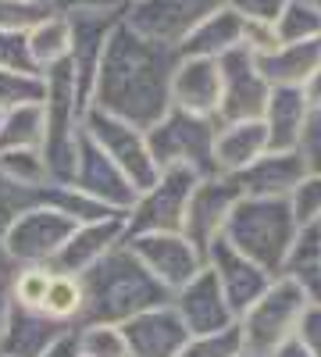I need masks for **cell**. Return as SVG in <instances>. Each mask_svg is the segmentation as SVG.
<instances>
[{"mask_svg":"<svg viewBox=\"0 0 321 357\" xmlns=\"http://www.w3.org/2000/svg\"><path fill=\"white\" fill-rule=\"evenodd\" d=\"M175 65H179V47L147 40L118 22L104 47L90 107L107 111L147 132L171 111Z\"/></svg>","mask_w":321,"mask_h":357,"instance_id":"1","label":"cell"},{"mask_svg":"<svg viewBox=\"0 0 321 357\" xmlns=\"http://www.w3.org/2000/svg\"><path fill=\"white\" fill-rule=\"evenodd\" d=\"M82 296H86V318H90L93 325L104 321H129L143 311L150 307H161L168 289L147 272V264H143L132 247H114L107 250L90 272H86L82 279Z\"/></svg>","mask_w":321,"mask_h":357,"instance_id":"2","label":"cell"},{"mask_svg":"<svg viewBox=\"0 0 321 357\" xmlns=\"http://www.w3.org/2000/svg\"><path fill=\"white\" fill-rule=\"evenodd\" d=\"M297 218L289 197H243L221 229V236L236 247L243 257L260 264L275 279L282 272V264L297 243Z\"/></svg>","mask_w":321,"mask_h":357,"instance_id":"3","label":"cell"},{"mask_svg":"<svg viewBox=\"0 0 321 357\" xmlns=\"http://www.w3.org/2000/svg\"><path fill=\"white\" fill-rule=\"evenodd\" d=\"M214 139H218V122L214 118H200L189 111L171 107L154 129H147V146L157 168H193L200 178L218 175L214 168Z\"/></svg>","mask_w":321,"mask_h":357,"instance_id":"4","label":"cell"},{"mask_svg":"<svg viewBox=\"0 0 321 357\" xmlns=\"http://www.w3.org/2000/svg\"><path fill=\"white\" fill-rule=\"evenodd\" d=\"M307 293L289 282L285 275L275 279L268 286V293L243 314L240 321V333H243V350L257 354V357H272L285 340L297 336V325L307 311Z\"/></svg>","mask_w":321,"mask_h":357,"instance_id":"5","label":"cell"},{"mask_svg":"<svg viewBox=\"0 0 321 357\" xmlns=\"http://www.w3.org/2000/svg\"><path fill=\"white\" fill-rule=\"evenodd\" d=\"M82 129H86V136H90L114 165L122 168V175L132 183L136 193H147L161 178V168L150 158V146H147L143 129L122 122V118H114L107 111H97V107H90V111L82 114Z\"/></svg>","mask_w":321,"mask_h":357,"instance_id":"6","label":"cell"},{"mask_svg":"<svg viewBox=\"0 0 321 357\" xmlns=\"http://www.w3.org/2000/svg\"><path fill=\"white\" fill-rule=\"evenodd\" d=\"M200 183V175L193 168H164L161 178L136 197V207L132 215L125 218V229L136 232V236H147V232H182V222H186V204L193 197Z\"/></svg>","mask_w":321,"mask_h":357,"instance_id":"7","label":"cell"},{"mask_svg":"<svg viewBox=\"0 0 321 357\" xmlns=\"http://www.w3.org/2000/svg\"><path fill=\"white\" fill-rule=\"evenodd\" d=\"M218 72H221V104L214 122L232 126V122H250V118H265L272 86L265 82L257 68V57L246 47H232L218 57Z\"/></svg>","mask_w":321,"mask_h":357,"instance_id":"8","label":"cell"},{"mask_svg":"<svg viewBox=\"0 0 321 357\" xmlns=\"http://www.w3.org/2000/svg\"><path fill=\"white\" fill-rule=\"evenodd\" d=\"M221 8L225 0H136L125 8L122 22L147 40L179 47L203 18H211Z\"/></svg>","mask_w":321,"mask_h":357,"instance_id":"9","label":"cell"},{"mask_svg":"<svg viewBox=\"0 0 321 357\" xmlns=\"http://www.w3.org/2000/svg\"><path fill=\"white\" fill-rule=\"evenodd\" d=\"M129 247L164 289H182L208 268L203 250H196L182 232H147L136 236Z\"/></svg>","mask_w":321,"mask_h":357,"instance_id":"10","label":"cell"},{"mask_svg":"<svg viewBox=\"0 0 321 357\" xmlns=\"http://www.w3.org/2000/svg\"><path fill=\"white\" fill-rule=\"evenodd\" d=\"M243 200L240 186L232 183V175H211V178H200L189 204H186V222H182V236L208 254V247L221 236L232 207Z\"/></svg>","mask_w":321,"mask_h":357,"instance_id":"11","label":"cell"},{"mask_svg":"<svg viewBox=\"0 0 321 357\" xmlns=\"http://www.w3.org/2000/svg\"><path fill=\"white\" fill-rule=\"evenodd\" d=\"M79 229L75 218H68L65 211L57 207H33L11 222L4 243H8V254L18 257V261H54L61 254V247L72 240V232Z\"/></svg>","mask_w":321,"mask_h":357,"instance_id":"12","label":"cell"},{"mask_svg":"<svg viewBox=\"0 0 321 357\" xmlns=\"http://www.w3.org/2000/svg\"><path fill=\"white\" fill-rule=\"evenodd\" d=\"M208 257H211V272L218 275V286H221V293H225V301H228V307H232V314H246L260 296L268 293V286L275 282L265 268L260 264H253L250 257H243L236 247H232L225 236H218V240L208 247Z\"/></svg>","mask_w":321,"mask_h":357,"instance_id":"13","label":"cell"},{"mask_svg":"<svg viewBox=\"0 0 321 357\" xmlns=\"http://www.w3.org/2000/svg\"><path fill=\"white\" fill-rule=\"evenodd\" d=\"M129 357H179L182 347L193 340L182 314L175 307H150L122 325Z\"/></svg>","mask_w":321,"mask_h":357,"instance_id":"14","label":"cell"},{"mask_svg":"<svg viewBox=\"0 0 321 357\" xmlns=\"http://www.w3.org/2000/svg\"><path fill=\"white\" fill-rule=\"evenodd\" d=\"M75 186L82 190V193H90V197H97L100 204H107V207H114V211H125V207H132L136 204V190H132V183L122 175V168L114 165L100 146L86 136V129H82V136H79V168H75Z\"/></svg>","mask_w":321,"mask_h":357,"instance_id":"15","label":"cell"},{"mask_svg":"<svg viewBox=\"0 0 321 357\" xmlns=\"http://www.w3.org/2000/svg\"><path fill=\"white\" fill-rule=\"evenodd\" d=\"M221 104V72L218 57H179L171 72V107L214 118Z\"/></svg>","mask_w":321,"mask_h":357,"instance_id":"16","label":"cell"},{"mask_svg":"<svg viewBox=\"0 0 321 357\" xmlns=\"http://www.w3.org/2000/svg\"><path fill=\"white\" fill-rule=\"evenodd\" d=\"M175 311L182 314L189 336L221 333V329H228V325L236 321V314H232L225 293L218 286V275L211 272V268H203L193 282H186L179 289V304H175Z\"/></svg>","mask_w":321,"mask_h":357,"instance_id":"17","label":"cell"},{"mask_svg":"<svg viewBox=\"0 0 321 357\" xmlns=\"http://www.w3.org/2000/svg\"><path fill=\"white\" fill-rule=\"evenodd\" d=\"M307 175V161L300 151H268L253 165L232 175L243 197H289Z\"/></svg>","mask_w":321,"mask_h":357,"instance_id":"18","label":"cell"},{"mask_svg":"<svg viewBox=\"0 0 321 357\" xmlns=\"http://www.w3.org/2000/svg\"><path fill=\"white\" fill-rule=\"evenodd\" d=\"M307 118H311V107L304 100L300 86H272V97L265 107L268 151H300Z\"/></svg>","mask_w":321,"mask_h":357,"instance_id":"19","label":"cell"},{"mask_svg":"<svg viewBox=\"0 0 321 357\" xmlns=\"http://www.w3.org/2000/svg\"><path fill=\"white\" fill-rule=\"evenodd\" d=\"M122 232H125V215L79 225V229L72 232V240L61 247V254H57L54 261H57V268H61L65 275L90 272V268H93L107 250H114V243L122 240Z\"/></svg>","mask_w":321,"mask_h":357,"instance_id":"20","label":"cell"},{"mask_svg":"<svg viewBox=\"0 0 321 357\" xmlns=\"http://www.w3.org/2000/svg\"><path fill=\"white\" fill-rule=\"evenodd\" d=\"M260 154H268V126H265V118L232 122V126L218 129V139H214V168H218V175H236L246 165H253Z\"/></svg>","mask_w":321,"mask_h":357,"instance_id":"21","label":"cell"},{"mask_svg":"<svg viewBox=\"0 0 321 357\" xmlns=\"http://www.w3.org/2000/svg\"><path fill=\"white\" fill-rule=\"evenodd\" d=\"M243 15L232 11L228 4L203 18L193 33L179 43V57H221L232 47H243Z\"/></svg>","mask_w":321,"mask_h":357,"instance_id":"22","label":"cell"},{"mask_svg":"<svg viewBox=\"0 0 321 357\" xmlns=\"http://www.w3.org/2000/svg\"><path fill=\"white\" fill-rule=\"evenodd\" d=\"M257 68H260L268 86H304L321 68V40L285 43L275 54L257 57Z\"/></svg>","mask_w":321,"mask_h":357,"instance_id":"23","label":"cell"},{"mask_svg":"<svg viewBox=\"0 0 321 357\" xmlns=\"http://www.w3.org/2000/svg\"><path fill=\"white\" fill-rule=\"evenodd\" d=\"M282 272L307 293L311 304H321V225H307L297 232V243L289 250Z\"/></svg>","mask_w":321,"mask_h":357,"instance_id":"24","label":"cell"},{"mask_svg":"<svg viewBox=\"0 0 321 357\" xmlns=\"http://www.w3.org/2000/svg\"><path fill=\"white\" fill-rule=\"evenodd\" d=\"M47 111L43 104H25L0 118V151H43Z\"/></svg>","mask_w":321,"mask_h":357,"instance_id":"25","label":"cell"},{"mask_svg":"<svg viewBox=\"0 0 321 357\" xmlns=\"http://www.w3.org/2000/svg\"><path fill=\"white\" fill-rule=\"evenodd\" d=\"M29 50H33V61H36L40 72L68 61V54H72V22H68V15H50L36 29H29Z\"/></svg>","mask_w":321,"mask_h":357,"instance_id":"26","label":"cell"},{"mask_svg":"<svg viewBox=\"0 0 321 357\" xmlns=\"http://www.w3.org/2000/svg\"><path fill=\"white\" fill-rule=\"evenodd\" d=\"M275 33L285 43H311L321 40V11L300 4V0H285V8L275 18Z\"/></svg>","mask_w":321,"mask_h":357,"instance_id":"27","label":"cell"},{"mask_svg":"<svg viewBox=\"0 0 321 357\" xmlns=\"http://www.w3.org/2000/svg\"><path fill=\"white\" fill-rule=\"evenodd\" d=\"M82 304H86L82 279L65 275V272H54V279L47 286V296H43V304H40V314H47L50 321H65V318L79 314Z\"/></svg>","mask_w":321,"mask_h":357,"instance_id":"28","label":"cell"},{"mask_svg":"<svg viewBox=\"0 0 321 357\" xmlns=\"http://www.w3.org/2000/svg\"><path fill=\"white\" fill-rule=\"evenodd\" d=\"M43 100H47V79L43 75L0 68V114L25 107V104H43Z\"/></svg>","mask_w":321,"mask_h":357,"instance_id":"29","label":"cell"},{"mask_svg":"<svg viewBox=\"0 0 321 357\" xmlns=\"http://www.w3.org/2000/svg\"><path fill=\"white\" fill-rule=\"evenodd\" d=\"M47 158L43 151H0V175L22 190H36L47 178Z\"/></svg>","mask_w":321,"mask_h":357,"instance_id":"30","label":"cell"},{"mask_svg":"<svg viewBox=\"0 0 321 357\" xmlns=\"http://www.w3.org/2000/svg\"><path fill=\"white\" fill-rule=\"evenodd\" d=\"M50 15L57 11L47 0H0V29L4 33H29Z\"/></svg>","mask_w":321,"mask_h":357,"instance_id":"31","label":"cell"},{"mask_svg":"<svg viewBox=\"0 0 321 357\" xmlns=\"http://www.w3.org/2000/svg\"><path fill=\"white\" fill-rule=\"evenodd\" d=\"M236 354H243V333H240V321H232L221 333L193 336L179 357H236Z\"/></svg>","mask_w":321,"mask_h":357,"instance_id":"32","label":"cell"},{"mask_svg":"<svg viewBox=\"0 0 321 357\" xmlns=\"http://www.w3.org/2000/svg\"><path fill=\"white\" fill-rule=\"evenodd\" d=\"M79 354L82 357H129V343L118 325L97 321L79 336Z\"/></svg>","mask_w":321,"mask_h":357,"instance_id":"33","label":"cell"},{"mask_svg":"<svg viewBox=\"0 0 321 357\" xmlns=\"http://www.w3.org/2000/svg\"><path fill=\"white\" fill-rule=\"evenodd\" d=\"M289 207H293V218L300 229L321 225V175L318 172H307L304 183L289 193Z\"/></svg>","mask_w":321,"mask_h":357,"instance_id":"34","label":"cell"},{"mask_svg":"<svg viewBox=\"0 0 321 357\" xmlns=\"http://www.w3.org/2000/svg\"><path fill=\"white\" fill-rule=\"evenodd\" d=\"M0 68L8 72H25V75H43L29 50V33H4L0 29Z\"/></svg>","mask_w":321,"mask_h":357,"instance_id":"35","label":"cell"},{"mask_svg":"<svg viewBox=\"0 0 321 357\" xmlns=\"http://www.w3.org/2000/svg\"><path fill=\"white\" fill-rule=\"evenodd\" d=\"M50 279H54L50 268H40V264L25 268V272L15 279V301H18L22 307H33V311H40L43 296H47V286H50Z\"/></svg>","mask_w":321,"mask_h":357,"instance_id":"36","label":"cell"},{"mask_svg":"<svg viewBox=\"0 0 321 357\" xmlns=\"http://www.w3.org/2000/svg\"><path fill=\"white\" fill-rule=\"evenodd\" d=\"M300 154L307 161V172L321 175V111H311V118H307V129H304V139H300Z\"/></svg>","mask_w":321,"mask_h":357,"instance_id":"37","label":"cell"},{"mask_svg":"<svg viewBox=\"0 0 321 357\" xmlns=\"http://www.w3.org/2000/svg\"><path fill=\"white\" fill-rule=\"evenodd\" d=\"M297 340L314 357H321V304H307V311H304V318L297 325Z\"/></svg>","mask_w":321,"mask_h":357,"instance_id":"38","label":"cell"},{"mask_svg":"<svg viewBox=\"0 0 321 357\" xmlns=\"http://www.w3.org/2000/svg\"><path fill=\"white\" fill-rule=\"evenodd\" d=\"M232 11H240L243 18H257V22H275L279 11L285 8V0H225Z\"/></svg>","mask_w":321,"mask_h":357,"instance_id":"39","label":"cell"},{"mask_svg":"<svg viewBox=\"0 0 321 357\" xmlns=\"http://www.w3.org/2000/svg\"><path fill=\"white\" fill-rule=\"evenodd\" d=\"M57 15H79V11H125L129 0H47Z\"/></svg>","mask_w":321,"mask_h":357,"instance_id":"40","label":"cell"},{"mask_svg":"<svg viewBox=\"0 0 321 357\" xmlns=\"http://www.w3.org/2000/svg\"><path fill=\"white\" fill-rule=\"evenodd\" d=\"M300 89H304V100H307V107H311V111H321V68H318V72H314V75H311V79L300 86Z\"/></svg>","mask_w":321,"mask_h":357,"instance_id":"41","label":"cell"},{"mask_svg":"<svg viewBox=\"0 0 321 357\" xmlns=\"http://www.w3.org/2000/svg\"><path fill=\"white\" fill-rule=\"evenodd\" d=\"M272 357H314V354H311V350H307V347H304L297 336H293V340H285V343H282V347H279Z\"/></svg>","mask_w":321,"mask_h":357,"instance_id":"42","label":"cell"},{"mask_svg":"<svg viewBox=\"0 0 321 357\" xmlns=\"http://www.w3.org/2000/svg\"><path fill=\"white\" fill-rule=\"evenodd\" d=\"M8 318H11V307H8V293H4V279H0V340H4V329H8Z\"/></svg>","mask_w":321,"mask_h":357,"instance_id":"43","label":"cell"},{"mask_svg":"<svg viewBox=\"0 0 321 357\" xmlns=\"http://www.w3.org/2000/svg\"><path fill=\"white\" fill-rule=\"evenodd\" d=\"M300 4H307V8H314V11H321V0H300Z\"/></svg>","mask_w":321,"mask_h":357,"instance_id":"44","label":"cell"},{"mask_svg":"<svg viewBox=\"0 0 321 357\" xmlns=\"http://www.w3.org/2000/svg\"><path fill=\"white\" fill-rule=\"evenodd\" d=\"M236 357H257V354H246V350H243V354H236Z\"/></svg>","mask_w":321,"mask_h":357,"instance_id":"45","label":"cell"},{"mask_svg":"<svg viewBox=\"0 0 321 357\" xmlns=\"http://www.w3.org/2000/svg\"><path fill=\"white\" fill-rule=\"evenodd\" d=\"M129 4H136V0H129Z\"/></svg>","mask_w":321,"mask_h":357,"instance_id":"46","label":"cell"},{"mask_svg":"<svg viewBox=\"0 0 321 357\" xmlns=\"http://www.w3.org/2000/svg\"><path fill=\"white\" fill-rule=\"evenodd\" d=\"M0 118H4V114H0Z\"/></svg>","mask_w":321,"mask_h":357,"instance_id":"47","label":"cell"}]
</instances>
